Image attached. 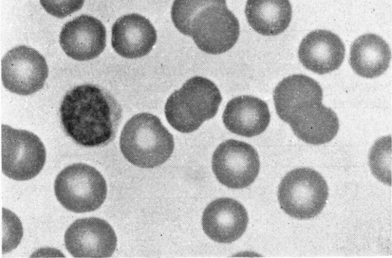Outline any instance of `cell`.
I'll list each match as a JSON object with an SVG mask.
<instances>
[{
  "instance_id": "1",
  "label": "cell",
  "mask_w": 392,
  "mask_h": 258,
  "mask_svg": "<svg viewBox=\"0 0 392 258\" xmlns=\"http://www.w3.org/2000/svg\"><path fill=\"white\" fill-rule=\"evenodd\" d=\"M67 135L85 147L105 146L115 139L122 109L104 88L91 84L77 86L65 95L60 108Z\"/></svg>"
},
{
  "instance_id": "2",
  "label": "cell",
  "mask_w": 392,
  "mask_h": 258,
  "mask_svg": "<svg viewBox=\"0 0 392 258\" xmlns=\"http://www.w3.org/2000/svg\"><path fill=\"white\" fill-rule=\"evenodd\" d=\"M120 147L124 157L133 165L153 168L171 157L174 149V137L158 117L141 113L131 117L124 125Z\"/></svg>"
},
{
  "instance_id": "3",
  "label": "cell",
  "mask_w": 392,
  "mask_h": 258,
  "mask_svg": "<svg viewBox=\"0 0 392 258\" xmlns=\"http://www.w3.org/2000/svg\"><path fill=\"white\" fill-rule=\"evenodd\" d=\"M328 196L326 180L319 172L308 167L288 172L282 179L277 193L281 209L300 220L310 219L319 214Z\"/></svg>"
},
{
  "instance_id": "4",
  "label": "cell",
  "mask_w": 392,
  "mask_h": 258,
  "mask_svg": "<svg viewBox=\"0 0 392 258\" xmlns=\"http://www.w3.org/2000/svg\"><path fill=\"white\" fill-rule=\"evenodd\" d=\"M55 197L67 210L77 213L95 211L107 195L106 181L94 167L74 163L63 169L54 184Z\"/></svg>"
},
{
  "instance_id": "5",
  "label": "cell",
  "mask_w": 392,
  "mask_h": 258,
  "mask_svg": "<svg viewBox=\"0 0 392 258\" xmlns=\"http://www.w3.org/2000/svg\"><path fill=\"white\" fill-rule=\"evenodd\" d=\"M2 169L8 177L18 181L33 178L46 160L43 143L34 134L3 124L2 126Z\"/></svg>"
},
{
  "instance_id": "6",
  "label": "cell",
  "mask_w": 392,
  "mask_h": 258,
  "mask_svg": "<svg viewBox=\"0 0 392 258\" xmlns=\"http://www.w3.org/2000/svg\"><path fill=\"white\" fill-rule=\"evenodd\" d=\"M240 34L237 18L227 5H213L202 9L194 18L191 37L202 51L219 54L231 49Z\"/></svg>"
},
{
  "instance_id": "7",
  "label": "cell",
  "mask_w": 392,
  "mask_h": 258,
  "mask_svg": "<svg viewBox=\"0 0 392 258\" xmlns=\"http://www.w3.org/2000/svg\"><path fill=\"white\" fill-rule=\"evenodd\" d=\"M212 168L226 186L241 189L251 184L260 169L258 153L251 145L234 139L220 143L213 152Z\"/></svg>"
},
{
  "instance_id": "8",
  "label": "cell",
  "mask_w": 392,
  "mask_h": 258,
  "mask_svg": "<svg viewBox=\"0 0 392 258\" xmlns=\"http://www.w3.org/2000/svg\"><path fill=\"white\" fill-rule=\"evenodd\" d=\"M1 70L4 87L12 93L23 96L41 89L48 74L43 55L25 45L16 46L5 54L2 60Z\"/></svg>"
},
{
  "instance_id": "9",
  "label": "cell",
  "mask_w": 392,
  "mask_h": 258,
  "mask_svg": "<svg viewBox=\"0 0 392 258\" xmlns=\"http://www.w3.org/2000/svg\"><path fill=\"white\" fill-rule=\"evenodd\" d=\"M66 248L74 257H108L116 250L117 238L111 225L96 217L79 219L67 229Z\"/></svg>"
},
{
  "instance_id": "10",
  "label": "cell",
  "mask_w": 392,
  "mask_h": 258,
  "mask_svg": "<svg viewBox=\"0 0 392 258\" xmlns=\"http://www.w3.org/2000/svg\"><path fill=\"white\" fill-rule=\"evenodd\" d=\"M106 29L93 16L82 15L64 24L60 34V44L65 53L78 61L97 57L106 46Z\"/></svg>"
},
{
  "instance_id": "11",
  "label": "cell",
  "mask_w": 392,
  "mask_h": 258,
  "mask_svg": "<svg viewBox=\"0 0 392 258\" xmlns=\"http://www.w3.org/2000/svg\"><path fill=\"white\" fill-rule=\"evenodd\" d=\"M287 123L294 134L304 142L321 145L332 140L339 128L335 112L321 102L306 101L296 106Z\"/></svg>"
},
{
  "instance_id": "12",
  "label": "cell",
  "mask_w": 392,
  "mask_h": 258,
  "mask_svg": "<svg viewBox=\"0 0 392 258\" xmlns=\"http://www.w3.org/2000/svg\"><path fill=\"white\" fill-rule=\"evenodd\" d=\"M248 216L245 207L236 200L219 198L209 203L203 211L202 226L206 235L221 243H232L245 232Z\"/></svg>"
},
{
  "instance_id": "13",
  "label": "cell",
  "mask_w": 392,
  "mask_h": 258,
  "mask_svg": "<svg viewBox=\"0 0 392 258\" xmlns=\"http://www.w3.org/2000/svg\"><path fill=\"white\" fill-rule=\"evenodd\" d=\"M157 39L154 27L145 17L132 13L120 17L111 28V46L120 56L141 57L152 49Z\"/></svg>"
},
{
  "instance_id": "14",
  "label": "cell",
  "mask_w": 392,
  "mask_h": 258,
  "mask_svg": "<svg viewBox=\"0 0 392 258\" xmlns=\"http://www.w3.org/2000/svg\"><path fill=\"white\" fill-rule=\"evenodd\" d=\"M345 48L340 38L326 30H316L302 40L298 57L307 69L319 75L338 69L345 57Z\"/></svg>"
},
{
  "instance_id": "15",
  "label": "cell",
  "mask_w": 392,
  "mask_h": 258,
  "mask_svg": "<svg viewBox=\"0 0 392 258\" xmlns=\"http://www.w3.org/2000/svg\"><path fill=\"white\" fill-rule=\"evenodd\" d=\"M222 118L230 132L250 138L265 131L270 122V114L265 101L252 96L243 95L228 102Z\"/></svg>"
},
{
  "instance_id": "16",
  "label": "cell",
  "mask_w": 392,
  "mask_h": 258,
  "mask_svg": "<svg viewBox=\"0 0 392 258\" xmlns=\"http://www.w3.org/2000/svg\"><path fill=\"white\" fill-rule=\"evenodd\" d=\"M177 92L186 113L201 124L216 115L222 101L220 91L215 84L201 76L188 79Z\"/></svg>"
},
{
  "instance_id": "17",
  "label": "cell",
  "mask_w": 392,
  "mask_h": 258,
  "mask_svg": "<svg viewBox=\"0 0 392 258\" xmlns=\"http://www.w3.org/2000/svg\"><path fill=\"white\" fill-rule=\"evenodd\" d=\"M390 58L389 45L374 34L360 36L351 46L350 64L357 75L364 78H373L383 74Z\"/></svg>"
},
{
  "instance_id": "18",
  "label": "cell",
  "mask_w": 392,
  "mask_h": 258,
  "mask_svg": "<svg viewBox=\"0 0 392 258\" xmlns=\"http://www.w3.org/2000/svg\"><path fill=\"white\" fill-rule=\"evenodd\" d=\"M321 87L313 79L303 74H295L283 79L275 87L273 94L277 115L287 122L293 109L306 101L321 102Z\"/></svg>"
},
{
  "instance_id": "19",
  "label": "cell",
  "mask_w": 392,
  "mask_h": 258,
  "mask_svg": "<svg viewBox=\"0 0 392 258\" xmlns=\"http://www.w3.org/2000/svg\"><path fill=\"white\" fill-rule=\"evenodd\" d=\"M245 12L249 24L255 31L275 36L287 28L292 11L289 0H247Z\"/></svg>"
},
{
  "instance_id": "20",
  "label": "cell",
  "mask_w": 392,
  "mask_h": 258,
  "mask_svg": "<svg viewBox=\"0 0 392 258\" xmlns=\"http://www.w3.org/2000/svg\"><path fill=\"white\" fill-rule=\"evenodd\" d=\"M213 5H226V0H175L171 8V18L177 30L191 36L192 22L202 9Z\"/></svg>"
},
{
  "instance_id": "21",
  "label": "cell",
  "mask_w": 392,
  "mask_h": 258,
  "mask_svg": "<svg viewBox=\"0 0 392 258\" xmlns=\"http://www.w3.org/2000/svg\"><path fill=\"white\" fill-rule=\"evenodd\" d=\"M368 164L373 175L380 182L391 185V138L378 139L371 147Z\"/></svg>"
},
{
  "instance_id": "22",
  "label": "cell",
  "mask_w": 392,
  "mask_h": 258,
  "mask_svg": "<svg viewBox=\"0 0 392 258\" xmlns=\"http://www.w3.org/2000/svg\"><path fill=\"white\" fill-rule=\"evenodd\" d=\"M164 113L168 122L180 132L191 133L201 125L186 113L180 102L177 90L168 98L164 107Z\"/></svg>"
},
{
  "instance_id": "23",
  "label": "cell",
  "mask_w": 392,
  "mask_h": 258,
  "mask_svg": "<svg viewBox=\"0 0 392 258\" xmlns=\"http://www.w3.org/2000/svg\"><path fill=\"white\" fill-rule=\"evenodd\" d=\"M3 253L9 252L19 244L23 236V228L18 217L8 209L3 208Z\"/></svg>"
},
{
  "instance_id": "24",
  "label": "cell",
  "mask_w": 392,
  "mask_h": 258,
  "mask_svg": "<svg viewBox=\"0 0 392 258\" xmlns=\"http://www.w3.org/2000/svg\"><path fill=\"white\" fill-rule=\"evenodd\" d=\"M85 0H40L44 10L58 18H65L81 9Z\"/></svg>"
}]
</instances>
